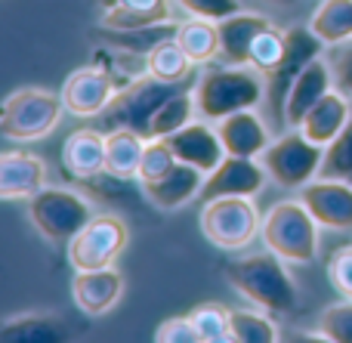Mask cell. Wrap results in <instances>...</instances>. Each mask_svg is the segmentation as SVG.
<instances>
[{
    "instance_id": "836d02e7",
    "label": "cell",
    "mask_w": 352,
    "mask_h": 343,
    "mask_svg": "<svg viewBox=\"0 0 352 343\" xmlns=\"http://www.w3.org/2000/svg\"><path fill=\"white\" fill-rule=\"evenodd\" d=\"M318 338H324L331 343H352V300L349 297L322 313V319H318Z\"/></svg>"
},
{
    "instance_id": "4fadbf2b",
    "label": "cell",
    "mask_w": 352,
    "mask_h": 343,
    "mask_svg": "<svg viewBox=\"0 0 352 343\" xmlns=\"http://www.w3.org/2000/svg\"><path fill=\"white\" fill-rule=\"evenodd\" d=\"M115 93H118V87L105 68L84 65L65 78L62 102H65V111H72L78 118H99L111 105Z\"/></svg>"
},
{
    "instance_id": "83f0119b",
    "label": "cell",
    "mask_w": 352,
    "mask_h": 343,
    "mask_svg": "<svg viewBox=\"0 0 352 343\" xmlns=\"http://www.w3.org/2000/svg\"><path fill=\"white\" fill-rule=\"evenodd\" d=\"M148 59V74L158 80H167V84H182L188 80V71H192L195 62L186 56V49L176 43V37H167L158 47H152L146 53Z\"/></svg>"
},
{
    "instance_id": "8fae6325",
    "label": "cell",
    "mask_w": 352,
    "mask_h": 343,
    "mask_svg": "<svg viewBox=\"0 0 352 343\" xmlns=\"http://www.w3.org/2000/svg\"><path fill=\"white\" fill-rule=\"evenodd\" d=\"M269 170L256 158L226 155V161L213 173L204 177V186L198 192V201H217V198H254L266 186Z\"/></svg>"
},
{
    "instance_id": "ba28073f",
    "label": "cell",
    "mask_w": 352,
    "mask_h": 343,
    "mask_svg": "<svg viewBox=\"0 0 352 343\" xmlns=\"http://www.w3.org/2000/svg\"><path fill=\"white\" fill-rule=\"evenodd\" d=\"M263 220L254 198H217L201 210V232L223 251H241L260 235Z\"/></svg>"
},
{
    "instance_id": "cb8c5ba5",
    "label": "cell",
    "mask_w": 352,
    "mask_h": 343,
    "mask_svg": "<svg viewBox=\"0 0 352 343\" xmlns=\"http://www.w3.org/2000/svg\"><path fill=\"white\" fill-rule=\"evenodd\" d=\"M65 322L59 316L50 313H28V316H16L0 328V340L3 343H25V340H37V343H53V340H65Z\"/></svg>"
},
{
    "instance_id": "ab89813d",
    "label": "cell",
    "mask_w": 352,
    "mask_h": 343,
    "mask_svg": "<svg viewBox=\"0 0 352 343\" xmlns=\"http://www.w3.org/2000/svg\"><path fill=\"white\" fill-rule=\"evenodd\" d=\"M102 10L111 6H136V10H155V6H167V0H99Z\"/></svg>"
},
{
    "instance_id": "e0dca14e",
    "label": "cell",
    "mask_w": 352,
    "mask_h": 343,
    "mask_svg": "<svg viewBox=\"0 0 352 343\" xmlns=\"http://www.w3.org/2000/svg\"><path fill=\"white\" fill-rule=\"evenodd\" d=\"M334 90V71H331L328 59H312L309 65L300 71V78L294 80L291 93H287V105H285V124L287 127H300L306 118V111L324 96V93Z\"/></svg>"
},
{
    "instance_id": "3957f363",
    "label": "cell",
    "mask_w": 352,
    "mask_h": 343,
    "mask_svg": "<svg viewBox=\"0 0 352 343\" xmlns=\"http://www.w3.org/2000/svg\"><path fill=\"white\" fill-rule=\"evenodd\" d=\"M263 245L287 263H312L318 257V223L300 198L278 201L263 217Z\"/></svg>"
},
{
    "instance_id": "7402d4cb",
    "label": "cell",
    "mask_w": 352,
    "mask_h": 343,
    "mask_svg": "<svg viewBox=\"0 0 352 343\" xmlns=\"http://www.w3.org/2000/svg\"><path fill=\"white\" fill-rule=\"evenodd\" d=\"M62 164L72 177L93 179L105 173V133L102 130H74L62 146Z\"/></svg>"
},
{
    "instance_id": "4dcf8cb0",
    "label": "cell",
    "mask_w": 352,
    "mask_h": 343,
    "mask_svg": "<svg viewBox=\"0 0 352 343\" xmlns=\"http://www.w3.org/2000/svg\"><path fill=\"white\" fill-rule=\"evenodd\" d=\"M318 177L352 183V115H349L346 127L337 133V140L324 146V161H322Z\"/></svg>"
},
{
    "instance_id": "44dd1931",
    "label": "cell",
    "mask_w": 352,
    "mask_h": 343,
    "mask_svg": "<svg viewBox=\"0 0 352 343\" xmlns=\"http://www.w3.org/2000/svg\"><path fill=\"white\" fill-rule=\"evenodd\" d=\"M349 115H352L349 96H346V93H340V90H331V93H324V96L318 99V102L312 105L309 111H306L300 130H303V133L309 136L312 142H318V146H328V142H334L337 133L346 127Z\"/></svg>"
},
{
    "instance_id": "f1b7e54d",
    "label": "cell",
    "mask_w": 352,
    "mask_h": 343,
    "mask_svg": "<svg viewBox=\"0 0 352 343\" xmlns=\"http://www.w3.org/2000/svg\"><path fill=\"white\" fill-rule=\"evenodd\" d=\"M158 22H170V6H155V10L111 6V10H102V28H109V31L152 28V25H158Z\"/></svg>"
},
{
    "instance_id": "74e56055",
    "label": "cell",
    "mask_w": 352,
    "mask_h": 343,
    "mask_svg": "<svg viewBox=\"0 0 352 343\" xmlns=\"http://www.w3.org/2000/svg\"><path fill=\"white\" fill-rule=\"evenodd\" d=\"M155 340L158 343H201L198 331H195L192 319L188 316H173V319H164L155 331Z\"/></svg>"
},
{
    "instance_id": "5bb4252c",
    "label": "cell",
    "mask_w": 352,
    "mask_h": 343,
    "mask_svg": "<svg viewBox=\"0 0 352 343\" xmlns=\"http://www.w3.org/2000/svg\"><path fill=\"white\" fill-rule=\"evenodd\" d=\"M167 142H170L176 161L198 167L204 177L217 170V167L226 161V155H229L223 146V140H219V130L210 127L207 118L186 124L182 130H176V133L167 136Z\"/></svg>"
},
{
    "instance_id": "6da1fadb",
    "label": "cell",
    "mask_w": 352,
    "mask_h": 343,
    "mask_svg": "<svg viewBox=\"0 0 352 343\" xmlns=\"http://www.w3.org/2000/svg\"><path fill=\"white\" fill-rule=\"evenodd\" d=\"M226 278L241 297L254 300L272 316H291L297 309V285L287 276L285 263L275 251L248 254L226 263Z\"/></svg>"
},
{
    "instance_id": "ac0fdd59",
    "label": "cell",
    "mask_w": 352,
    "mask_h": 343,
    "mask_svg": "<svg viewBox=\"0 0 352 343\" xmlns=\"http://www.w3.org/2000/svg\"><path fill=\"white\" fill-rule=\"evenodd\" d=\"M43 186H47V164L41 158L25 152H3V158H0V198H6V201L25 198L28 201Z\"/></svg>"
},
{
    "instance_id": "d6a6232c",
    "label": "cell",
    "mask_w": 352,
    "mask_h": 343,
    "mask_svg": "<svg viewBox=\"0 0 352 343\" xmlns=\"http://www.w3.org/2000/svg\"><path fill=\"white\" fill-rule=\"evenodd\" d=\"M285 49H287V31H278L272 22L254 37L250 43V65L260 68V71H272L281 59H285Z\"/></svg>"
},
{
    "instance_id": "277c9868",
    "label": "cell",
    "mask_w": 352,
    "mask_h": 343,
    "mask_svg": "<svg viewBox=\"0 0 352 343\" xmlns=\"http://www.w3.org/2000/svg\"><path fill=\"white\" fill-rule=\"evenodd\" d=\"M182 87H192V84H188V80H182V84H167V80H158V78H152V74L136 78L133 84L121 87V90L115 93L111 105L99 115L96 130L109 133V130H118V127H130L148 140V124H152L155 111L161 109L164 99L179 93Z\"/></svg>"
},
{
    "instance_id": "30bf717a",
    "label": "cell",
    "mask_w": 352,
    "mask_h": 343,
    "mask_svg": "<svg viewBox=\"0 0 352 343\" xmlns=\"http://www.w3.org/2000/svg\"><path fill=\"white\" fill-rule=\"evenodd\" d=\"M324 49V41L309 28V25H297V28H287V49L285 59L266 74V96L269 105L275 109V121L285 124V105H287V93H291L294 80L300 78L306 65L312 59H318V53Z\"/></svg>"
},
{
    "instance_id": "1f68e13d",
    "label": "cell",
    "mask_w": 352,
    "mask_h": 343,
    "mask_svg": "<svg viewBox=\"0 0 352 343\" xmlns=\"http://www.w3.org/2000/svg\"><path fill=\"white\" fill-rule=\"evenodd\" d=\"M272 316V313H269ZM263 313H250V309H232V340L235 343H272L278 340L275 322Z\"/></svg>"
},
{
    "instance_id": "60d3db41",
    "label": "cell",
    "mask_w": 352,
    "mask_h": 343,
    "mask_svg": "<svg viewBox=\"0 0 352 343\" xmlns=\"http://www.w3.org/2000/svg\"><path fill=\"white\" fill-rule=\"evenodd\" d=\"M272 3H278V6H291V3H297V0H272Z\"/></svg>"
},
{
    "instance_id": "8d00e7d4",
    "label": "cell",
    "mask_w": 352,
    "mask_h": 343,
    "mask_svg": "<svg viewBox=\"0 0 352 343\" xmlns=\"http://www.w3.org/2000/svg\"><path fill=\"white\" fill-rule=\"evenodd\" d=\"M328 276H331V282H334V288L352 300V245H343L331 254Z\"/></svg>"
},
{
    "instance_id": "d4e9b609",
    "label": "cell",
    "mask_w": 352,
    "mask_h": 343,
    "mask_svg": "<svg viewBox=\"0 0 352 343\" xmlns=\"http://www.w3.org/2000/svg\"><path fill=\"white\" fill-rule=\"evenodd\" d=\"M198 105H195V87H182L179 93H173L170 99L161 102V109L155 111L152 124H148V140H167L170 133L182 130L186 124L195 121Z\"/></svg>"
},
{
    "instance_id": "d6986e66",
    "label": "cell",
    "mask_w": 352,
    "mask_h": 343,
    "mask_svg": "<svg viewBox=\"0 0 352 343\" xmlns=\"http://www.w3.org/2000/svg\"><path fill=\"white\" fill-rule=\"evenodd\" d=\"M142 186H146V198L155 208L176 210V208H182V204H188L192 198H198L201 186H204V173L192 164L176 161L164 177L152 179V183H142Z\"/></svg>"
},
{
    "instance_id": "7c38bea8",
    "label": "cell",
    "mask_w": 352,
    "mask_h": 343,
    "mask_svg": "<svg viewBox=\"0 0 352 343\" xmlns=\"http://www.w3.org/2000/svg\"><path fill=\"white\" fill-rule=\"evenodd\" d=\"M300 201L309 208L318 226L337 229V232H352V183L343 179H324L316 177L300 189Z\"/></svg>"
},
{
    "instance_id": "9c48e42d",
    "label": "cell",
    "mask_w": 352,
    "mask_h": 343,
    "mask_svg": "<svg viewBox=\"0 0 352 343\" xmlns=\"http://www.w3.org/2000/svg\"><path fill=\"white\" fill-rule=\"evenodd\" d=\"M124 247H127V226L121 217L96 214L68 241V263L74 272L105 269V266H115Z\"/></svg>"
},
{
    "instance_id": "2e32d148",
    "label": "cell",
    "mask_w": 352,
    "mask_h": 343,
    "mask_svg": "<svg viewBox=\"0 0 352 343\" xmlns=\"http://www.w3.org/2000/svg\"><path fill=\"white\" fill-rule=\"evenodd\" d=\"M124 294V276L115 266L105 269H84L74 276L72 297L87 316H102L121 300Z\"/></svg>"
},
{
    "instance_id": "603a6c76",
    "label": "cell",
    "mask_w": 352,
    "mask_h": 343,
    "mask_svg": "<svg viewBox=\"0 0 352 343\" xmlns=\"http://www.w3.org/2000/svg\"><path fill=\"white\" fill-rule=\"evenodd\" d=\"M146 136L130 127H118L105 133V173L115 179L140 177V161L146 152Z\"/></svg>"
},
{
    "instance_id": "f35d334b",
    "label": "cell",
    "mask_w": 352,
    "mask_h": 343,
    "mask_svg": "<svg viewBox=\"0 0 352 343\" xmlns=\"http://www.w3.org/2000/svg\"><path fill=\"white\" fill-rule=\"evenodd\" d=\"M328 62L334 71V87L352 99V43H337Z\"/></svg>"
},
{
    "instance_id": "484cf974",
    "label": "cell",
    "mask_w": 352,
    "mask_h": 343,
    "mask_svg": "<svg viewBox=\"0 0 352 343\" xmlns=\"http://www.w3.org/2000/svg\"><path fill=\"white\" fill-rule=\"evenodd\" d=\"M309 28L324 41V47H337L352 37V0H322L312 12Z\"/></svg>"
},
{
    "instance_id": "e575fe53",
    "label": "cell",
    "mask_w": 352,
    "mask_h": 343,
    "mask_svg": "<svg viewBox=\"0 0 352 343\" xmlns=\"http://www.w3.org/2000/svg\"><path fill=\"white\" fill-rule=\"evenodd\" d=\"M173 164H176V155H173L170 142L167 140H148L146 152H142V161H140V179L142 183H152V179L164 177Z\"/></svg>"
},
{
    "instance_id": "f546056e",
    "label": "cell",
    "mask_w": 352,
    "mask_h": 343,
    "mask_svg": "<svg viewBox=\"0 0 352 343\" xmlns=\"http://www.w3.org/2000/svg\"><path fill=\"white\" fill-rule=\"evenodd\" d=\"M195 331H198L201 343H226L232 340V309L219 307V303H204L188 313Z\"/></svg>"
},
{
    "instance_id": "ffe728a7",
    "label": "cell",
    "mask_w": 352,
    "mask_h": 343,
    "mask_svg": "<svg viewBox=\"0 0 352 343\" xmlns=\"http://www.w3.org/2000/svg\"><path fill=\"white\" fill-rule=\"evenodd\" d=\"M269 25L266 16L260 12H235L217 22L219 28V59L226 65H250V43Z\"/></svg>"
},
{
    "instance_id": "5b68a950",
    "label": "cell",
    "mask_w": 352,
    "mask_h": 343,
    "mask_svg": "<svg viewBox=\"0 0 352 343\" xmlns=\"http://www.w3.org/2000/svg\"><path fill=\"white\" fill-rule=\"evenodd\" d=\"M62 109H65L62 93L41 90V87L16 90L12 96H6L3 111H0V133L16 142L43 140L47 133L56 130Z\"/></svg>"
},
{
    "instance_id": "d590c367",
    "label": "cell",
    "mask_w": 352,
    "mask_h": 343,
    "mask_svg": "<svg viewBox=\"0 0 352 343\" xmlns=\"http://www.w3.org/2000/svg\"><path fill=\"white\" fill-rule=\"evenodd\" d=\"M179 10H186L188 16L210 19V22H223L226 16L241 12V0H173Z\"/></svg>"
},
{
    "instance_id": "9a60e30c",
    "label": "cell",
    "mask_w": 352,
    "mask_h": 343,
    "mask_svg": "<svg viewBox=\"0 0 352 343\" xmlns=\"http://www.w3.org/2000/svg\"><path fill=\"white\" fill-rule=\"evenodd\" d=\"M217 130H219V140H223V146L229 155L263 158V152L272 146V133H269L266 121H263L254 109L226 115L223 121H217Z\"/></svg>"
},
{
    "instance_id": "8992f818",
    "label": "cell",
    "mask_w": 352,
    "mask_h": 343,
    "mask_svg": "<svg viewBox=\"0 0 352 343\" xmlns=\"http://www.w3.org/2000/svg\"><path fill=\"white\" fill-rule=\"evenodd\" d=\"M28 217L47 241L68 245L96 214H93L90 201L78 192L59 189V186H43L37 195L28 198Z\"/></svg>"
},
{
    "instance_id": "4316f807",
    "label": "cell",
    "mask_w": 352,
    "mask_h": 343,
    "mask_svg": "<svg viewBox=\"0 0 352 343\" xmlns=\"http://www.w3.org/2000/svg\"><path fill=\"white\" fill-rule=\"evenodd\" d=\"M176 43L186 49V56L195 62V65H204V62H210L219 56V28H217V22H210V19L192 16L188 22L179 25Z\"/></svg>"
},
{
    "instance_id": "7a4b0ae2",
    "label": "cell",
    "mask_w": 352,
    "mask_h": 343,
    "mask_svg": "<svg viewBox=\"0 0 352 343\" xmlns=\"http://www.w3.org/2000/svg\"><path fill=\"white\" fill-rule=\"evenodd\" d=\"M266 96V71L254 65H223L201 74L195 84L198 118L223 121L244 109H256Z\"/></svg>"
},
{
    "instance_id": "52a82bcc",
    "label": "cell",
    "mask_w": 352,
    "mask_h": 343,
    "mask_svg": "<svg viewBox=\"0 0 352 343\" xmlns=\"http://www.w3.org/2000/svg\"><path fill=\"white\" fill-rule=\"evenodd\" d=\"M322 161H324V146L312 142L300 127L272 140V146L263 152V167L269 170L272 183H278L281 189H297V192L318 177Z\"/></svg>"
}]
</instances>
